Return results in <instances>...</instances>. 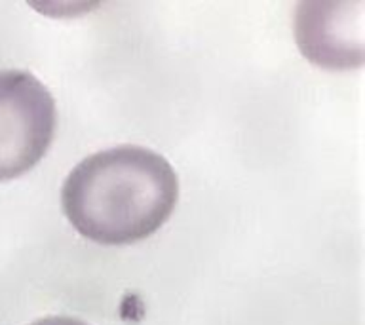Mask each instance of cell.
Masks as SVG:
<instances>
[{"mask_svg":"<svg viewBox=\"0 0 365 325\" xmlns=\"http://www.w3.org/2000/svg\"><path fill=\"white\" fill-rule=\"evenodd\" d=\"M179 198V181L164 156L139 145H118L86 156L61 190L65 215L84 238L124 245L148 238Z\"/></svg>","mask_w":365,"mask_h":325,"instance_id":"obj_1","label":"cell"},{"mask_svg":"<svg viewBox=\"0 0 365 325\" xmlns=\"http://www.w3.org/2000/svg\"><path fill=\"white\" fill-rule=\"evenodd\" d=\"M29 325H88L86 321L78 318H71V316H46Z\"/></svg>","mask_w":365,"mask_h":325,"instance_id":"obj_3","label":"cell"},{"mask_svg":"<svg viewBox=\"0 0 365 325\" xmlns=\"http://www.w3.org/2000/svg\"><path fill=\"white\" fill-rule=\"evenodd\" d=\"M56 101L33 73L0 71V181L38 164L53 141Z\"/></svg>","mask_w":365,"mask_h":325,"instance_id":"obj_2","label":"cell"}]
</instances>
